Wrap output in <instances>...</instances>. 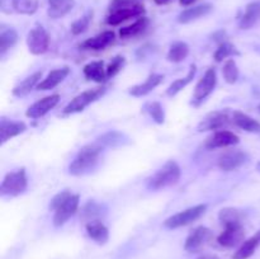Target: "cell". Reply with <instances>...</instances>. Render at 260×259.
<instances>
[{"instance_id":"6da1fadb","label":"cell","mask_w":260,"mask_h":259,"mask_svg":"<svg viewBox=\"0 0 260 259\" xmlns=\"http://www.w3.org/2000/svg\"><path fill=\"white\" fill-rule=\"evenodd\" d=\"M144 14L145 7L139 0H112L108 8L107 23L117 25L131 18L142 17Z\"/></svg>"},{"instance_id":"7a4b0ae2","label":"cell","mask_w":260,"mask_h":259,"mask_svg":"<svg viewBox=\"0 0 260 259\" xmlns=\"http://www.w3.org/2000/svg\"><path fill=\"white\" fill-rule=\"evenodd\" d=\"M101 152L102 145L96 144V142L81 147L79 150L78 155L75 156V159L71 161L70 167H69L70 174L80 177V175H85L90 173L98 164Z\"/></svg>"},{"instance_id":"3957f363","label":"cell","mask_w":260,"mask_h":259,"mask_svg":"<svg viewBox=\"0 0 260 259\" xmlns=\"http://www.w3.org/2000/svg\"><path fill=\"white\" fill-rule=\"evenodd\" d=\"M180 178V168L174 160L165 163L154 175L147 179V188L152 190L162 189L177 184Z\"/></svg>"},{"instance_id":"277c9868","label":"cell","mask_w":260,"mask_h":259,"mask_svg":"<svg viewBox=\"0 0 260 259\" xmlns=\"http://www.w3.org/2000/svg\"><path fill=\"white\" fill-rule=\"evenodd\" d=\"M28 180L27 174H25V169H18L15 172L8 173L4 177L2 185H0V195L2 196H19L27 189Z\"/></svg>"},{"instance_id":"5b68a950","label":"cell","mask_w":260,"mask_h":259,"mask_svg":"<svg viewBox=\"0 0 260 259\" xmlns=\"http://www.w3.org/2000/svg\"><path fill=\"white\" fill-rule=\"evenodd\" d=\"M206 210H207V206L206 205L193 206V207L187 208V210L182 211V212H178L175 215L170 216L169 218L164 221V226L168 229H178L182 228V226H187L202 217L205 215Z\"/></svg>"},{"instance_id":"8992f818","label":"cell","mask_w":260,"mask_h":259,"mask_svg":"<svg viewBox=\"0 0 260 259\" xmlns=\"http://www.w3.org/2000/svg\"><path fill=\"white\" fill-rule=\"evenodd\" d=\"M106 93V88L104 86H98V88L89 89V90L83 91L81 94L76 95L68 106L63 108L62 113L63 114H73L78 113V112L84 111L89 104L94 103L95 101H98L103 94Z\"/></svg>"},{"instance_id":"52a82bcc","label":"cell","mask_w":260,"mask_h":259,"mask_svg":"<svg viewBox=\"0 0 260 259\" xmlns=\"http://www.w3.org/2000/svg\"><path fill=\"white\" fill-rule=\"evenodd\" d=\"M216 83H217V74L213 68L208 69L205 73V75L202 76L198 84L196 85L194 93L192 96V104L193 106L198 107L215 89Z\"/></svg>"},{"instance_id":"ba28073f","label":"cell","mask_w":260,"mask_h":259,"mask_svg":"<svg viewBox=\"0 0 260 259\" xmlns=\"http://www.w3.org/2000/svg\"><path fill=\"white\" fill-rule=\"evenodd\" d=\"M212 239L213 233L211 229L206 228V226H198L188 235L184 249L189 253H197V251L202 250L207 244H210Z\"/></svg>"},{"instance_id":"9c48e42d","label":"cell","mask_w":260,"mask_h":259,"mask_svg":"<svg viewBox=\"0 0 260 259\" xmlns=\"http://www.w3.org/2000/svg\"><path fill=\"white\" fill-rule=\"evenodd\" d=\"M27 46L33 55H42L48 50L50 36L42 25H36L29 30L27 36Z\"/></svg>"},{"instance_id":"30bf717a","label":"cell","mask_w":260,"mask_h":259,"mask_svg":"<svg viewBox=\"0 0 260 259\" xmlns=\"http://www.w3.org/2000/svg\"><path fill=\"white\" fill-rule=\"evenodd\" d=\"M231 122L229 111H216L207 114L205 118L198 124V131H216V130H222L229 126Z\"/></svg>"},{"instance_id":"8fae6325","label":"cell","mask_w":260,"mask_h":259,"mask_svg":"<svg viewBox=\"0 0 260 259\" xmlns=\"http://www.w3.org/2000/svg\"><path fill=\"white\" fill-rule=\"evenodd\" d=\"M244 238H245V230H244L243 223H233V225L225 226V230L220 234L217 241L221 246L234 248L241 244Z\"/></svg>"},{"instance_id":"7c38bea8","label":"cell","mask_w":260,"mask_h":259,"mask_svg":"<svg viewBox=\"0 0 260 259\" xmlns=\"http://www.w3.org/2000/svg\"><path fill=\"white\" fill-rule=\"evenodd\" d=\"M79 207V196L71 195L66 201H63L60 206L55 210V216H53V225L62 226L69 218L78 211Z\"/></svg>"},{"instance_id":"4fadbf2b","label":"cell","mask_w":260,"mask_h":259,"mask_svg":"<svg viewBox=\"0 0 260 259\" xmlns=\"http://www.w3.org/2000/svg\"><path fill=\"white\" fill-rule=\"evenodd\" d=\"M248 160L246 152L241 150H229L218 157V168L223 172H233L239 169Z\"/></svg>"},{"instance_id":"5bb4252c","label":"cell","mask_w":260,"mask_h":259,"mask_svg":"<svg viewBox=\"0 0 260 259\" xmlns=\"http://www.w3.org/2000/svg\"><path fill=\"white\" fill-rule=\"evenodd\" d=\"M58 101H60V95L58 94H52V95L45 96V98L40 99L38 102H36L35 104L29 107L25 112V116L28 118H41V117L45 116L46 113L51 111L52 108H55L57 106Z\"/></svg>"},{"instance_id":"9a60e30c","label":"cell","mask_w":260,"mask_h":259,"mask_svg":"<svg viewBox=\"0 0 260 259\" xmlns=\"http://www.w3.org/2000/svg\"><path fill=\"white\" fill-rule=\"evenodd\" d=\"M240 139H239L238 135H235L231 131H226V130H222V131H217L212 135V136L208 137L206 140L205 146L207 147L208 150L217 149V147H226L231 146V145L239 144Z\"/></svg>"},{"instance_id":"2e32d148","label":"cell","mask_w":260,"mask_h":259,"mask_svg":"<svg viewBox=\"0 0 260 259\" xmlns=\"http://www.w3.org/2000/svg\"><path fill=\"white\" fill-rule=\"evenodd\" d=\"M25 130H27V126L24 122H15L2 118L0 121V144L4 145L8 140L23 134Z\"/></svg>"},{"instance_id":"e0dca14e","label":"cell","mask_w":260,"mask_h":259,"mask_svg":"<svg viewBox=\"0 0 260 259\" xmlns=\"http://www.w3.org/2000/svg\"><path fill=\"white\" fill-rule=\"evenodd\" d=\"M260 23V2H254L246 5L240 20L239 27L241 29H250Z\"/></svg>"},{"instance_id":"ac0fdd59","label":"cell","mask_w":260,"mask_h":259,"mask_svg":"<svg viewBox=\"0 0 260 259\" xmlns=\"http://www.w3.org/2000/svg\"><path fill=\"white\" fill-rule=\"evenodd\" d=\"M116 40V35L112 30H106V32L99 33L98 36L95 37L88 38L86 41H84L81 43V47L85 48V50H94V51H99V50H104L108 46H111L112 43L114 42Z\"/></svg>"},{"instance_id":"d6986e66","label":"cell","mask_w":260,"mask_h":259,"mask_svg":"<svg viewBox=\"0 0 260 259\" xmlns=\"http://www.w3.org/2000/svg\"><path fill=\"white\" fill-rule=\"evenodd\" d=\"M86 233L91 240L99 245H104L109 239V231L107 226L99 220H91L86 223Z\"/></svg>"},{"instance_id":"ffe728a7","label":"cell","mask_w":260,"mask_h":259,"mask_svg":"<svg viewBox=\"0 0 260 259\" xmlns=\"http://www.w3.org/2000/svg\"><path fill=\"white\" fill-rule=\"evenodd\" d=\"M213 7L211 4H202V5H197V7L193 8H188V9L183 10L179 15H178V22L183 23H190L193 20H197L200 18L205 17V15L210 14L212 12Z\"/></svg>"},{"instance_id":"44dd1931","label":"cell","mask_w":260,"mask_h":259,"mask_svg":"<svg viewBox=\"0 0 260 259\" xmlns=\"http://www.w3.org/2000/svg\"><path fill=\"white\" fill-rule=\"evenodd\" d=\"M70 74V69L68 66L61 69H56L52 70L47 75V78L43 79L40 84L37 85L38 90H51V89L56 88L61 81H63V79Z\"/></svg>"},{"instance_id":"7402d4cb","label":"cell","mask_w":260,"mask_h":259,"mask_svg":"<svg viewBox=\"0 0 260 259\" xmlns=\"http://www.w3.org/2000/svg\"><path fill=\"white\" fill-rule=\"evenodd\" d=\"M84 76L88 80H93L95 83H104L107 80V69L104 68V61H93L84 66Z\"/></svg>"},{"instance_id":"603a6c76","label":"cell","mask_w":260,"mask_h":259,"mask_svg":"<svg viewBox=\"0 0 260 259\" xmlns=\"http://www.w3.org/2000/svg\"><path fill=\"white\" fill-rule=\"evenodd\" d=\"M164 79V76L160 75V74H151L144 83L139 84V85H135L129 89V94L134 96H144L146 94H149L150 91L154 90L157 85H160Z\"/></svg>"},{"instance_id":"cb8c5ba5","label":"cell","mask_w":260,"mask_h":259,"mask_svg":"<svg viewBox=\"0 0 260 259\" xmlns=\"http://www.w3.org/2000/svg\"><path fill=\"white\" fill-rule=\"evenodd\" d=\"M260 245V230L256 231L255 235L249 238L248 240L244 241L238 250L234 253L233 259H249Z\"/></svg>"},{"instance_id":"d4e9b609","label":"cell","mask_w":260,"mask_h":259,"mask_svg":"<svg viewBox=\"0 0 260 259\" xmlns=\"http://www.w3.org/2000/svg\"><path fill=\"white\" fill-rule=\"evenodd\" d=\"M74 0H48V17L52 19L62 18L74 8Z\"/></svg>"},{"instance_id":"484cf974","label":"cell","mask_w":260,"mask_h":259,"mask_svg":"<svg viewBox=\"0 0 260 259\" xmlns=\"http://www.w3.org/2000/svg\"><path fill=\"white\" fill-rule=\"evenodd\" d=\"M41 78H42V71H37V73L32 74L30 76L25 78L22 83H19L17 86H14L13 94H14L15 96H19V98L28 95V94L33 90V88L40 84L38 81L41 80Z\"/></svg>"},{"instance_id":"4316f807","label":"cell","mask_w":260,"mask_h":259,"mask_svg":"<svg viewBox=\"0 0 260 259\" xmlns=\"http://www.w3.org/2000/svg\"><path fill=\"white\" fill-rule=\"evenodd\" d=\"M234 123L238 127L243 128L246 132H260V123L256 119L251 118L248 114L243 113V112H234L233 114Z\"/></svg>"},{"instance_id":"83f0119b","label":"cell","mask_w":260,"mask_h":259,"mask_svg":"<svg viewBox=\"0 0 260 259\" xmlns=\"http://www.w3.org/2000/svg\"><path fill=\"white\" fill-rule=\"evenodd\" d=\"M147 25H149V19H147L146 17H140L139 19L135 23H132V24L121 28V29H119V37L124 38V40L131 37H136V36L141 35V33L146 29Z\"/></svg>"},{"instance_id":"f1b7e54d","label":"cell","mask_w":260,"mask_h":259,"mask_svg":"<svg viewBox=\"0 0 260 259\" xmlns=\"http://www.w3.org/2000/svg\"><path fill=\"white\" fill-rule=\"evenodd\" d=\"M189 53V46L185 42H174L169 48V52H168V60L172 61V62H182L185 57Z\"/></svg>"},{"instance_id":"f546056e","label":"cell","mask_w":260,"mask_h":259,"mask_svg":"<svg viewBox=\"0 0 260 259\" xmlns=\"http://www.w3.org/2000/svg\"><path fill=\"white\" fill-rule=\"evenodd\" d=\"M218 218L223 226L233 225V223H243V213L238 208H222L218 213Z\"/></svg>"},{"instance_id":"4dcf8cb0","label":"cell","mask_w":260,"mask_h":259,"mask_svg":"<svg viewBox=\"0 0 260 259\" xmlns=\"http://www.w3.org/2000/svg\"><path fill=\"white\" fill-rule=\"evenodd\" d=\"M18 33L13 28H2L0 32V53H5L10 47L17 43Z\"/></svg>"},{"instance_id":"1f68e13d","label":"cell","mask_w":260,"mask_h":259,"mask_svg":"<svg viewBox=\"0 0 260 259\" xmlns=\"http://www.w3.org/2000/svg\"><path fill=\"white\" fill-rule=\"evenodd\" d=\"M196 71H197V68H196V65L190 66L189 73H188V75L185 76V78L178 79V80H175L174 83H173L172 85L168 88V90H167L168 95L174 96V95H177V94L179 93L180 90H183V89H184L185 86H187L188 84H189L190 81L193 80V78H194V75H196Z\"/></svg>"},{"instance_id":"d6a6232c","label":"cell","mask_w":260,"mask_h":259,"mask_svg":"<svg viewBox=\"0 0 260 259\" xmlns=\"http://www.w3.org/2000/svg\"><path fill=\"white\" fill-rule=\"evenodd\" d=\"M12 7L19 14L32 15L38 9V0H12Z\"/></svg>"},{"instance_id":"836d02e7","label":"cell","mask_w":260,"mask_h":259,"mask_svg":"<svg viewBox=\"0 0 260 259\" xmlns=\"http://www.w3.org/2000/svg\"><path fill=\"white\" fill-rule=\"evenodd\" d=\"M222 75H223V79L226 80V83L234 84L238 81L239 69H238V65H236L235 60H233V58L226 60V62L223 63V68H222Z\"/></svg>"},{"instance_id":"e575fe53","label":"cell","mask_w":260,"mask_h":259,"mask_svg":"<svg viewBox=\"0 0 260 259\" xmlns=\"http://www.w3.org/2000/svg\"><path fill=\"white\" fill-rule=\"evenodd\" d=\"M234 55H239V51L236 50L235 46L231 45V43L229 42H221V45L218 46V48L215 52V60L217 61V62H221V61H223L225 58Z\"/></svg>"},{"instance_id":"d590c367","label":"cell","mask_w":260,"mask_h":259,"mask_svg":"<svg viewBox=\"0 0 260 259\" xmlns=\"http://www.w3.org/2000/svg\"><path fill=\"white\" fill-rule=\"evenodd\" d=\"M91 18H93V13L89 12L88 14L79 18L78 20H75V22L71 24V32H73V35L78 36L85 32V30L89 28V24H90L91 22Z\"/></svg>"},{"instance_id":"8d00e7d4","label":"cell","mask_w":260,"mask_h":259,"mask_svg":"<svg viewBox=\"0 0 260 259\" xmlns=\"http://www.w3.org/2000/svg\"><path fill=\"white\" fill-rule=\"evenodd\" d=\"M146 109H147V112H149L150 116L152 117V119H154L156 123H159V124L164 123L165 113H164V109H162L161 104H160L159 102H152V103H149L146 106Z\"/></svg>"},{"instance_id":"74e56055","label":"cell","mask_w":260,"mask_h":259,"mask_svg":"<svg viewBox=\"0 0 260 259\" xmlns=\"http://www.w3.org/2000/svg\"><path fill=\"white\" fill-rule=\"evenodd\" d=\"M124 62H126V60H124L123 56H114L108 68H107V78H113L114 75H117L122 70Z\"/></svg>"},{"instance_id":"f35d334b","label":"cell","mask_w":260,"mask_h":259,"mask_svg":"<svg viewBox=\"0 0 260 259\" xmlns=\"http://www.w3.org/2000/svg\"><path fill=\"white\" fill-rule=\"evenodd\" d=\"M71 195H73V193H71L70 190H62V192L57 193V195H56L55 197H53L52 200H51V203H50V210L55 211L56 208H57L58 206H60L61 203L63 202V201L68 200V198L70 197Z\"/></svg>"},{"instance_id":"ab89813d","label":"cell","mask_w":260,"mask_h":259,"mask_svg":"<svg viewBox=\"0 0 260 259\" xmlns=\"http://www.w3.org/2000/svg\"><path fill=\"white\" fill-rule=\"evenodd\" d=\"M98 211H99V206L96 205L95 202H93V201H90V202L86 203L85 207H84L83 217H88L89 221L94 220V216L99 213Z\"/></svg>"},{"instance_id":"60d3db41","label":"cell","mask_w":260,"mask_h":259,"mask_svg":"<svg viewBox=\"0 0 260 259\" xmlns=\"http://www.w3.org/2000/svg\"><path fill=\"white\" fill-rule=\"evenodd\" d=\"M198 0H179L180 5H183V7H189V5L194 4V3H197Z\"/></svg>"},{"instance_id":"b9f144b4","label":"cell","mask_w":260,"mask_h":259,"mask_svg":"<svg viewBox=\"0 0 260 259\" xmlns=\"http://www.w3.org/2000/svg\"><path fill=\"white\" fill-rule=\"evenodd\" d=\"M198 259H220V258L216 255H203V256H200Z\"/></svg>"},{"instance_id":"7bdbcfd3","label":"cell","mask_w":260,"mask_h":259,"mask_svg":"<svg viewBox=\"0 0 260 259\" xmlns=\"http://www.w3.org/2000/svg\"><path fill=\"white\" fill-rule=\"evenodd\" d=\"M170 0H155V3H156L157 5H165V4H168Z\"/></svg>"},{"instance_id":"ee69618b","label":"cell","mask_w":260,"mask_h":259,"mask_svg":"<svg viewBox=\"0 0 260 259\" xmlns=\"http://www.w3.org/2000/svg\"><path fill=\"white\" fill-rule=\"evenodd\" d=\"M259 112H260V104H259Z\"/></svg>"}]
</instances>
